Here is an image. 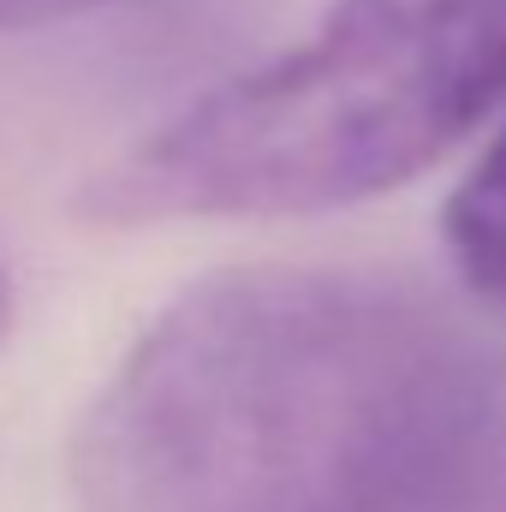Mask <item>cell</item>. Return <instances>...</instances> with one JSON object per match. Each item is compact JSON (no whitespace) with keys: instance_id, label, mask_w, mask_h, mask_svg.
Wrapping results in <instances>:
<instances>
[{"instance_id":"obj_2","label":"cell","mask_w":506,"mask_h":512,"mask_svg":"<svg viewBox=\"0 0 506 512\" xmlns=\"http://www.w3.org/2000/svg\"><path fill=\"white\" fill-rule=\"evenodd\" d=\"M506 96V0H328L84 191L102 227L292 221L423 179Z\"/></svg>"},{"instance_id":"obj_5","label":"cell","mask_w":506,"mask_h":512,"mask_svg":"<svg viewBox=\"0 0 506 512\" xmlns=\"http://www.w3.org/2000/svg\"><path fill=\"white\" fill-rule=\"evenodd\" d=\"M102 6H114V0H0V36L72 24V18H84V12H102Z\"/></svg>"},{"instance_id":"obj_3","label":"cell","mask_w":506,"mask_h":512,"mask_svg":"<svg viewBox=\"0 0 506 512\" xmlns=\"http://www.w3.org/2000/svg\"><path fill=\"white\" fill-rule=\"evenodd\" d=\"M441 245L471 304L506 316V120L447 197Z\"/></svg>"},{"instance_id":"obj_1","label":"cell","mask_w":506,"mask_h":512,"mask_svg":"<svg viewBox=\"0 0 506 512\" xmlns=\"http://www.w3.org/2000/svg\"><path fill=\"white\" fill-rule=\"evenodd\" d=\"M506 417V364L435 292L316 262L191 280L90 393L72 512H405Z\"/></svg>"},{"instance_id":"obj_6","label":"cell","mask_w":506,"mask_h":512,"mask_svg":"<svg viewBox=\"0 0 506 512\" xmlns=\"http://www.w3.org/2000/svg\"><path fill=\"white\" fill-rule=\"evenodd\" d=\"M12 310H18V304H12V274L0 268V340L12 334Z\"/></svg>"},{"instance_id":"obj_4","label":"cell","mask_w":506,"mask_h":512,"mask_svg":"<svg viewBox=\"0 0 506 512\" xmlns=\"http://www.w3.org/2000/svg\"><path fill=\"white\" fill-rule=\"evenodd\" d=\"M405 512H506V417L489 429V441L453 477H441Z\"/></svg>"}]
</instances>
